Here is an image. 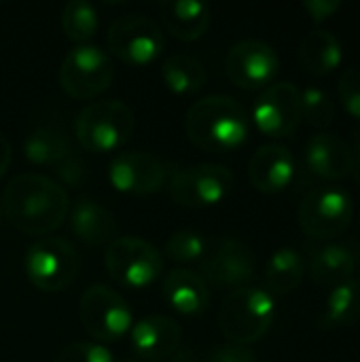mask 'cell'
Instances as JSON below:
<instances>
[{"instance_id": "9a60e30c", "label": "cell", "mask_w": 360, "mask_h": 362, "mask_svg": "<svg viewBox=\"0 0 360 362\" xmlns=\"http://www.w3.org/2000/svg\"><path fill=\"white\" fill-rule=\"evenodd\" d=\"M202 272L216 286H244L255 276V255L238 240H223L206 257Z\"/></svg>"}, {"instance_id": "4fadbf2b", "label": "cell", "mask_w": 360, "mask_h": 362, "mask_svg": "<svg viewBox=\"0 0 360 362\" xmlns=\"http://www.w3.org/2000/svg\"><path fill=\"white\" fill-rule=\"evenodd\" d=\"M280 68V57L265 40L248 38L236 42L225 59L227 76L242 89H259L269 85Z\"/></svg>"}, {"instance_id": "6da1fadb", "label": "cell", "mask_w": 360, "mask_h": 362, "mask_svg": "<svg viewBox=\"0 0 360 362\" xmlns=\"http://www.w3.org/2000/svg\"><path fill=\"white\" fill-rule=\"evenodd\" d=\"M2 212L15 229L28 235H49L64 225L70 202L66 189L55 180L40 174H19L4 189Z\"/></svg>"}, {"instance_id": "f546056e", "label": "cell", "mask_w": 360, "mask_h": 362, "mask_svg": "<svg viewBox=\"0 0 360 362\" xmlns=\"http://www.w3.org/2000/svg\"><path fill=\"white\" fill-rule=\"evenodd\" d=\"M206 240L195 233V231H176L170 235V240L166 242V255L176 261V263H189V261H197L206 255Z\"/></svg>"}, {"instance_id": "277c9868", "label": "cell", "mask_w": 360, "mask_h": 362, "mask_svg": "<svg viewBox=\"0 0 360 362\" xmlns=\"http://www.w3.org/2000/svg\"><path fill=\"white\" fill-rule=\"evenodd\" d=\"M276 318L272 293L263 288H238L221 305L219 325L231 344H255L265 337Z\"/></svg>"}, {"instance_id": "5b68a950", "label": "cell", "mask_w": 360, "mask_h": 362, "mask_svg": "<svg viewBox=\"0 0 360 362\" xmlns=\"http://www.w3.org/2000/svg\"><path fill=\"white\" fill-rule=\"evenodd\" d=\"M354 216L352 195L342 187H316L299 206V225L308 238L333 240L342 235Z\"/></svg>"}, {"instance_id": "83f0119b", "label": "cell", "mask_w": 360, "mask_h": 362, "mask_svg": "<svg viewBox=\"0 0 360 362\" xmlns=\"http://www.w3.org/2000/svg\"><path fill=\"white\" fill-rule=\"evenodd\" d=\"M62 28L66 36L79 45H85L98 32V13L91 2L70 0L62 11Z\"/></svg>"}, {"instance_id": "cb8c5ba5", "label": "cell", "mask_w": 360, "mask_h": 362, "mask_svg": "<svg viewBox=\"0 0 360 362\" xmlns=\"http://www.w3.org/2000/svg\"><path fill=\"white\" fill-rule=\"evenodd\" d=\"M360 320V280H348L331 288L320 318L323 329L352 327Z\"/></svg>"}, {"instance_id": "4dcf8cb0", "label": "cell", "mask_w": 360, "mask_h": 362, "mask_svg": "<svg viewBox=\"0 0 360 362\" xmlns=\"http://www.w3.org/2000/svg\"><path fill=\"white\" fill-rule=\"evenodd\" d=\"M337 93L346 112L360 121V66L344 70L337 83Z\"/></svg>"}, {"instance_id": "603a6c76", "label": "cell", "mask_w": 360, "mask_h": 362, "mask_svg": "<svg viewBox=\"0 0 360 362\" xmlns=\"http://www.w3.org/2000/svg\"><path fill=\"white\" fill-rule=\"evenodd\" d=\"M356 259L344 244H327L314 252L310 261V276L320 286H337L352 280Z\"/></svg>"}, {"instance_id": "f35d334b", "label": "cell", "mask_w": 360, "mask_h": 362, "mask_svg": "<svg viewBox=\"0 0 360 362\" xmlns=\"http://www.w3.org/2000/svg\"><path fill=\"white\" fill-rule=\"evenodd\" d=\"M125 362H140V361H125Z\"/></svg>"}, {"instance_id": "1f68e13d", "label": "cell", "mask_w": 360, "mask_h": 362, "mask_svg": "<svg viewBox=\"0 0 360 362\" xmlns=\"http://www.w3.org/2000/svg\"><path fill=\"white\" fill-rule=\"evenodd\" d=\"M55 362H115V358L100 344L76 341V344H70L68 348H64Z\"/></svg>"}, {"instance_id": "484cf974", "label": "cell", "mask_w": 360, "mask_h": 362, "mask_svg": "<svg viewBox=\"0 0 360 362\" xmlns=\"http://www.w3.org/2000/svg\"><path fill=\"white\" fill-rule=\"evenodd\" d=\"M25 159L34 165H59L66 157L72 155L68 136L57 127H38L34 129L23 144Z\"/></svg>"}, {"instance_id": "f1b7e54d", "label": "cell", "mask_w": 360, "mask_h": 362, "mask_svg": "<svg viewBox=\"0 0 360 362\" xmlns=\"http://www.w3.org/2000/svg\"><path fill=\"white\" fill-rule=\"evenodd\" d=\"M335 119L333 98L320 87H308L301 91V121L316 129H327Z\"/></svg>"}, {"instance_id": "ac0fdd59", "label": "cell", "mask_w": 360, "mask_h": 362, "mask_svg": "<svg viewBox=\"0 0 360 362\" xmlns=\"http://www.w3.org/2000/svg\"><path fill=\"white\" fill-rule=\"evenodd\" d=\"M182 329L168 316H146L132 327V348L140 358L163 361L180 348Z\"/></svg>"}, {"instance_id": "7c38bea8", "label": "cell", "mask_w": 360, "mask_h": 362, "mask_svg": "<svg viewBox=\"0 0 360 362\" xmlns=\"http://www.w3.org/2000/svg\"><path fill=\"white\" fill-rule=\"evenodd\" d=\"M252 121L269 138H289L301 123V91L291 81L269 85L255 102Z\"/></svg>"}, {"instance_id": "9c48e42d", "label": "cell", "mask_w": 360, "mask_h": 362, "mask_svg": "<svg viewBox=\"0 0 360 362\" xmlns=\"http://www.w3.org/2000/svg\"><path fill=\"white\" fill-rule=\"evenodd\" d=\"M161 25L140 13L123 15L108 28V47L112 55L129 66H149L163 51Z\"/></svg>"}, {"instance_id": "d6986e66", "label": "cell", "mask_w": 360, "mask_h": 362, "mask_svg": "<svg viewBox=\"0 0 360 362\" xmlns=\"http://www.w3.org/2000/svg\"><path fill=\"white\" fill-rule=\"evenodd\" d=\"M163 28L178 40H197L210 25V6L199 0H163L159 4Z\"/></svg>"}, {"instance_id": "ba28073f", "label": "cell", "mask_w": 360, "mask_h": 362, "mask_svg": "<svg viewBox=\"0 0 360 362\" xmlns=\"http://www.w3.org/2000/svg\"><path fill=\"white\" fill-rule=\"evenodd\" d=\"M25 274L40 291H64L79 276V255L68 240L40 238L25 255Z\"/></svg>"}, {"instance_id": "d6a6232c", "label": "cell", "mask_w": 360, "mask_h": 362, "mask_svg": "<svg viewBox=\"0 0 360 362\" xmlns=\"http://www.w3.org/2000/svg\"><path fill=\"white\" fill-rule=\"evenodd\" d=\"M57 176L64 180V185L79 189V187H83V185L87 182L89 170H87V165L83 163V159L76 157V155L72 153L70 157H66V159L57 165Z\"/></svg>"}, {"instance_id": "d4e9b609", "label": "cell", "mask_w": 360, "mask_h": 362, "mask_svg": "<svg viewBox=\"0 0 360 362\" xmlns=\"http://www.w3.org/2000/svg\"><path fill=\"white\" fill-rule=\"evenodd\" d=\"M306 276V265L301 255L295 248H280L276 250L265 267V284L267 293L289 295L299 288Z\"/></svg>"}, {"instance_id": "2e32d148", "label": "cell", "mask_w": 360, "mask_h": 362, "mask_svg": "<svg viewBox=\"0 0 360 362\" xmlns=\"http://www.w3.org/2000/svg\"><path fill=\"white\" fill-rule=\"evenodd\" d=\"M306 163L314 176L339 182L354 172V151L342 136L320 132L306 146Z\"/></svg>"}, {"instance_id": "52a82bcc", "label": "cell", "mask_w": 360, "mask_h": 362, "mask_svg": "<svg viewBox=\"0 0 360 362\" xmlns=\"http://www.w3.org/2000/svg\"><path fill=\"white\" fill-rule=\"evenodd\" d=\"M108 276L125 288L151 286L163 269L161 255L140 238H117L104 255Z\"/></svg>"}, {"instance_id": "8992f818", "label": "cell", "mask_w": 360, "mask_h": 362, "mask_svg": "<svg viewBox=\"0 0 360 362\" xmlns=\"http://www.w3.org/2000/svg\"><path fill=\"white\" fill-rule=\"evenodd\" d=\"M115 76V66L100 47L79 45L66 53L59 66V83L74 100H93L104 93Z\"/></svg>"}, {"instance_id": "d590c367", "label": "cell", "mask_w": 360, "mask_h": 362, "mask_svg": "<svg viewBox=\"0 0 360 362\" xmlns=\"http://www.w3.org/2000/svg\"><path fill=\"white\" fill-rule=\"evenodd\" d=\"M11 159H13V148H11V142H8V138L0 132V178H2V174L8 170V165H11Z\"/></svg>"}, {"instance_id": "3957f363", "label": "cell", "mask_w": 360, "mask_h": 362, "mask_svg": "<svg viewBox=\"0 0 360 362\" xmlns=\"http://www.w3.org/2000/svg\"><path fill=\"white\" fill-rule=\"evenodd\" d=\"M136 132V115L119 100H104L85 106L74 123L79 144L87 153L119 151Z\"/></svg>"}, {"instance_id": "8d00e7d4", "label": "cell", "mask_w": 360, "mask_h": 362, "mask_svg": "<svg viewBox=\"0 0 360 362\" xmlns=\"http://www.w3.org/2000/svg\"><path fill=\"white\" fill-rule=\"evenodd\" d=\"M354 178H356V182H359L360 187V142H359V148H356V153H354Z\"/></svg>"}, {"instance_id": "5bb4252c", "label": "cell", "mask_w": 360, "mask_h": 362, "mask_svg": "<svg viewBox=\"0 0 360 362\" xmlns=\"http://www.w3.org/2000/svg\"><path fill=\"white\" fill-rule=\"evenodd\" d=\"M168 170L151 153L144 151H129L119 153L108 168L110 185L121 193L132 195H149L159 191L166 185Z\"/></svg>"}, {"instance_id": "e575fe53", "label": "cell", "mask_w": 360, "mask_h": 362, "mask_svg": "<svg viewBox=\"0 0 360 362\" xmlns=\"http://www.w3.org/2000/svg\"><path fill=\"white\" fill-rule=\"evenodd\" d=\"M303 8L316 23H320V21L333 17L342 8V2L339 0H308V2H303Z\"/></svg>"}, {"instance_id": "836d02e7", "label": "cell", "mask_w": 360, "mask_h": 362, "mask_svg": "<svg viewBox=\"0 0 360 362\" xmlns=\"http://www.w3.org/2000/svg\"><path fill=\"white\" fill-rule=\"evenodd\" d=\"M210 362H257V354L242 344H225L210 352Z\"/></svg>"}, {"instance_id": "7a4b0ae2", "label": "cell", "mask_w": 360, "mask_h": 362, "mask_svg": "<svg viewBox=\"0 0 360 362\" xmlns=\"http://www.w3.org/2000/svg\"><path fill=\"white\" fill-rule=\"evenodd\" d=\"M248 115L231 95H206L197 100L187 117V138L206 153H229L240 148L248 138Z\"/></svg>"}, {"instance_id": "4316f807", "label": "cell", "mask_w": 360, "mask_h": 362, "mask_svg": "<svg viewBox=\"0 0 360 362\" xmlns=\"http://www.w3.org/2000/svg\"><path fill=\"white\" fill-rule=\"evenodd\" d=\"M161 76H163V83L168 85V89L174 93H180V95L199 91L208 81L206 66L197 57L187 55V53L170 55L163 62Z\"/></svg>"}, {"instance_id": "44dd1931", "label": "cell", "mask_w": 360, "mask_h": 362, "mask_svg": "<svg viewBox=\"0 0 360 362\" xmlns=\"http://www.w3.org/2000/svg\"><path fill=\"white\" fill-rule=\"evenodd\" d=\"M163 297L176 312L193 316L208 308L210 291L199 274L178 267L163 278Z\"/></svg>"}, {"instance_id": "30bf717a", "label": "cell", "mask_w": 360, "mask_h": 362, "mask_svg": "<svg viewBox=\"0 0 360 362\" xmlns=\"http://www.w3.org/2000/svg\"><path fill=\"white\" fill-rule=\"evenodd\" d=\"M79 314L85 331L102 344L119 341L134 322L132 310L125 299L102 284H95L83 293Z\"/></svg>"}, {"instance_id": "74e56055", "label": "cell", "mask_w": 360, "mask_h": 362, "mask_svg": "<svg viewBox=\"0 0 360 362\" xmlns=\"http://www.w3.org/2000/svg\"><path fill=\"white\" fill-rule=\"evenodd\" d=\"M0 218H2V206H0Z\"/></svg>"}, {"instance_id": "8fae6325", "label": "cell", "mask_w": 360, "mask_h": 362, "mask_svg": "<svg viewBox=\"0 0 360 362\" xmlns=\"http://www.w3.org/2000/svg\"><path fill=\"white\" fill-rule=\"evenodd\" d=\"M233 174L219 163H199L174 174L170 195L185 208H208L221 204L233 191Z\"/></svg>"}, {"instance_id": "7402d4cb", "label": "cell", "mask_w": 360, "mask_h": 362, "mask_svg": "<svg viewBox=\"0 0 360 362\" xmlns=\"http://www.w3.org/2000/svg\"><path fill=\"white\" fill-rule=\"evenodd\" d=\"M344 47L329 30H312L299 45V64L310 76H327L342 66Z\"/></svg>"}, {"instance_id": "ffe728a7", "label": "cell", "mask_w": 360, "mask_h": 362, "mask_svg": "<svg viewBox=\"0 0 360 362\" xmlns=\"http://www.w3.org/2000/svg\"><path fill=\"white\" fill-rule=\"evenodd\" d=\"M72 233L87 246H108L117 240L115 214L93 199H81L70 210Z\"/></svg>"}, {"instance_id": "ab89813d", "label": "cell", "mask_w": 360, "mask_h": 362, "mask_svg": "<svg viewBox=\"0 0 360 362\" xmlns=\"http://www.w3.org/2000/svg\"><path fill=\"white\" fill-rule=\"evenodd\" d=\"M359 225H360V221H359Z\"/></svg>"}, {"instance_id": "e0dca14e", "label": "cell", "mask_w": 360, "mask_h": 362, "mask_svg": "<svg viewBox=\"0 0 360 362\" xmlns=\"http://www.w3.org/2000/svg\"><path fill=\"white\" fill-rule=\"evenodd\" d=\"M295 176V157L282 144H263L250 157L248 178L252 187L265 195L284 191Z\"/></svg>"}]
</instances>
